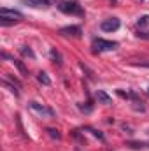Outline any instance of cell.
Listing matches in <instances>:
<instances>
[{
  "label": "cell",
  "mask_w": 149,
  "mask_h": 151,
  "mask_svg": "<svg viewBox=\"0 0 149 151\" xmlns=\"http://www.w3.org/2000/svg\"><path fill=\"white\" fill-rule=\"evenodd\" d=\"M28 109L35 114V116H39V118H54V116H56L54 109H51V107L40 104L37 100H30V102H28Z\"/></svg>",
  "instance_id": "6da1fadb"
},
{
  "label": "cell",
  "mask_w": 149,
  "mask_h": 151,
  "mask_svg": "<svg viewBox=\"0 0 149 151\" xmlns=\"http://www.w3.org/2000/svg\"><path fill=\"white\" fill-rule=\"evenodd\" d=\"M117 47V42L114 40H105V39H95L93 40V49L97 53H105V51H114Z\"/></svg>",
  "instance_id": "7a4b0ae2"
},
{
  "label": "cell",
  "mask_w": 149,
  "mask_h": 151,
  "mask_svg": "<svg viewBox=\"0 0 149 151\" xmlns=\"http://www.w3.org/2000/svg\"><path fill=\"white\" fill-rule=\"evenodd\" d=\"M58 9L65 14H75V16H82V7L75 2H58Z\"/></svg>",
  "instance_id": "3957f363"
},
{
  "label": "cell",
  "mask_w": 149,
  "mask_h": 151,
  "mask_svg": "<svg viewBox=\"0 0 149 151\" xmlns=\"http://www.w3.org/2000/svg\"><path fill=\"white\" fill-rule=\"evenodd\" d=\"M0 16H2V18L11 19V21H14V23H19V21L23 19V14H21L19 11L9 9V7H2V9H0Z\"/></svg>",
  "instance_id": "277c9868"
},
{
  "label": "cell",
  "mask_w": 149,
  "mask_h": 151,
  "mask_svg": "<svg viewBox=\"0 0 149 151\" xmlns=\"http://www.w3.org/2000/svg\"><path fill=\"white\" fill-rule=\"evenodd\" d=\"M119 27H121V21H119L117 18L104 19V21H102V25H100V28H102L104 32H116V30H119Z\"/></svg>",
  "instance_id": "5b68a950"
},
{
  "label": "cell",
  "mask_w": 149,
  "mask_h": 151,
  "mask_svg": "<svg viewBox=\"0 0 149 151\" xmlns=\"http://www.w3.org/2000/svg\"><path fill=\"white\" fill-rule=\"evenodd\" d=\"M81 27H77V25H72V27H63L62 30H60V34L62 35H65V37H79L81 35Z\"/></svg>",
  "instance_id": "8992f818"
},
{
  "label": "cell",
  "mask_w": 149,
  "mask_h": 151,
  "mask_svg": "<svg viewBox=\"0 0 149 151\" xmlns=\"http://www.w3.org/2000/svg\"><path fill=\"white\" fill-rule=\"evenodd\" d=\"M23 2L34 9H47L51 5V0H23Z\"/></svg>",
  "instance_id": "52a82bcc"
},
{
  "label": "cell",
  "mask_w": 149,
  "mask_h": 151,
  "mask_svg": "<svg viewBox=\"0 0 149 151\" xmlns=\"http://www.w3.org/2000/svg\"><path fill=\"white\" fill-rule=\"evenodd\" d=\"M95 97H97V100H98L100 104H104V106H111V104H112L111 95H107V93H105L104 90H97Z\"/></svg>",
  "instance_id": "ba28073f"
},
{
  "label": "cell",
  "mask_w": 149,
  "mask_h": 151,
  "mask_svg": "<svg viewBox=\"0 0 149 151\" xmlns=\"http://www.w3.org/2000/svg\"><path fill=\"white\" fill-rule=\"evenodd\" d=\"M126 146L130 150H149V141H130Z\"/></svg>",
  "instance_id": "9c48e42d"
},
{
  "label": "cell",
  "mask_w": 149,
  "mask_h": 151,
  "mask_svg": "<svg viewBox=\"0 0 149 151\" xmlns=\"http://www.w3.org/2000/svg\"><path fill=\"white\" fill-rule=\"evenodd\" d=\"M4 86H5V88H9V91H11V93H14L16 97H19V88H18L16 84H12L11 81H7V79H4Z\"/></svg>",
  "instance_id": "30bf717a"
},
{
  "label": "cell",
  "mask_w": 149,
  "mask_h": 151,
  "mask_svg": "<svg viewBox=\"0 0 149 151\" xmlns=\"http://www.w3.org/2000/svg\"><path fill=\"white\" fill-rule=\"evenodd\" d=\"M12 63H14V65L18 67V70H19V72L23 74V77H28V69H27V67L23 65V62H19V60H14V58H12Z\"/></svg>",
  "instance_id": "8fae6325"
},
{
  "label": "cell",
  "mask_w": 149,
  "mask_h": 151,
  "mask_svg": "<svg viewBox=\"0 0 149 151\" xmlns=\"http://www.w3.org/2000/svg\"><path fill=\"white\" fill-rule=\"evenodd\" d=\"M37 79H39V83L44 84V86H49V84H51V79H49V76L46 74V72H39Z\"/></svg>",
  "instance_id": "7c38bea8"
},
{
  "label": "cell",
  "mask_w": 149,
  "mask_h": 151,
  "mask_svg": "<svg viewBox=\"0 0 149 151\" xmlns=\"http://www.w3.org/2000/svg\"><path fill=\"white\" fill-rule=\"evenodd\" d=\"M19 53H21L23 56L35 58V53H34V51H32V47H28V46H21V47H19Z\"/></svg>",
  "instance_id": "4fadbf2b"
},
{
  "label": "cell",
  "mask_w": 149,
  "mask_h": 151,
  "mask_svg": "<svg viewBox=\"0 0 149 151\" xmlns=\"http://www.w3.org/2000/svg\"><path fill=\"white\" fill-rule=\"evenodd\" d=\"M46 132L49 134V137H53V139H56V141H60L62 139V134H60V130H56V128H46Z\"/></svg>",
  "instance_id": "5bb4252c"
},
{
  "label": "cell",
  "mask_w": 149,
  "mask_h": 151,
  "mask_svg": "<svg viewBox=\"0 0 149 151\" xmlns=\"http://www.w3.org/2000/svg\"><path fill=\"white\" fill-rule=\"evenodd\" d=\"M49 55H51V58L54 60V63H58V65H62V56H60V53L54 49V47H51V51H49Z\"/></svg>",
  "instance_id": "9a60e30c"
},
{
  "label": "cell",
  "mask_w": 149,
  "mask_h": 151,
  "mask_svg": "<svg viewBox=\"0 0 149 151\" xmlns=\"http://www.w3.org/2000/svg\"><path fill=\"white\" fill-rule=\"evenodd\" d=\"M77 107H79L81 113H86V114H90L93 111V106L91 104H77Z\"/></svg>",
  "instance_id": "2e32d148"
},
{
  "label": "cell",
  "mask_w": 149,
  "mask_h": 151,
  "mask_svg": "<svg viewBox=\"0 0 149 151\" xmlns=\"http://www.w3.org/2000/svg\"><path fill=\"white\" fill-rule=\"evenodd\" d=\"M84 130H88V132H91V134H93L95 137H98L100 141H104V134H102V132H98V130H95V128H91V127H86Z\"/></svg>",
  "instance_id": "e0dca14e"
},
{
  "label": "cell",
  "mask_w": 149,
  "mask_h": 151,
  "mask_svg": "<svg viewBox=\"0 0 149 151\" xmlns=\"http://www.w3.org/2000/svg\"><path fill=\"white\" fill-rule=\"evenodd\" d=\"M139 27H149V16H140L139 18Z\"/></svg>",
  "instance_id": "ac0fdd59"
},
{
  "label": "cell",
  "mask_w": 149,
  "mask_h": 151,
  "mask_svg": "<svg viewBox=\"0 0 149 151\" xmlns=\"http://www.w3.org/2000/svg\"><path fill=\"white\" fill-rule=\"evenodd\" d=\"M137 37H139V39H146V40H149V32H139V34H137Z\"/></svg>",
  "instance_id": "d6986e66"
},
{
  "label": "cell",
  "mask_w": 149,
  "mask_h": 151,
  "mask_svg": "<svg viewBox=\"0 0 149 151\" xmlns=\"http://www.w3.org/2000/svg\"><path fill=\"white\" fill-rule=\"evenodd\" d=\"M148 93H149V86H148Z\"/></svg>",
  "instance_id": "ffe728a7"
},
{
  "label": "cell",
  "mask_w": 149,
  "mask_h": 151,
  "mask_svg": "<svg viewBox=\"0 0 149 151\" xmlns=\"http://www.w3.org/2000/svg\"><path fill=\"white\" fill-rule=\"evenodd\" d=\"M148 134H149V128H148Z\"/></svg>",
  "instance_id": "44dd1931"
}]
</instances>
